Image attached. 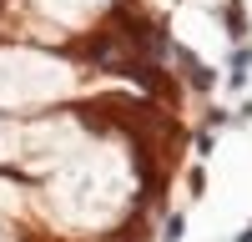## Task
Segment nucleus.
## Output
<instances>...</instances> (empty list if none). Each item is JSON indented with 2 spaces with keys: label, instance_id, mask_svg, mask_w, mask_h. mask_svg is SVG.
I'll list each match as a JSON object with an SVG mask.
<instances>
[{
  "label": "nucleus",
  "instance_id": "nucleus-1",
  "mask_svg": "<svg viewBox=\"0 0 252 242\" xmlns=\"http://www.w3.org/2000/svg\"><path fill=\"white\" fill-rule=\"evenodd\" d=\"M222 20H227V35H232V40H242V35H247V15H242L237 0H227V5H222Z\"/></svg>",
  "mask_w": 252,
  "mask_h": 242
},
{
  "label": "nucleus",
  "instance_id": "nucleus-2",
  "mask_svg": "<svg viewBox=\"0 0 252 242\" xmlns=\"http://www.w3.org/2000/svg\"><path fill=\"white\" fill-rule=\"evenodd\" d=\"M182 227H187L182 217H166V232H161V237H166V242H182Z\"/></svg>",
  "mask_w": 252,
  "mask_h": 242
},
{
  "label": "nucleus",
  "instance_id": "nucleus-3",
  "mask_svg": "<svg viewBox=\"0 0 252 242\" xmlns=\"http://www.w3.org/2000/svg\"><path fill=\"white\" fill-rule=\"evenodd\" d=\"M237 242H252V227H247V232H237Z\"/></svg>",
  "mask_w": 252,
  "mask_h": 242
}]
</instances>
